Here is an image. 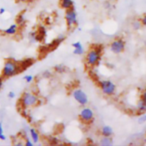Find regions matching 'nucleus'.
<instances>
[{
	"instance_id": "1",
	"label": "nucleus",
	"mask_w": 146,
	"mask_h": 146,
	"mask_svg": "<svg viewBox=\"0 0 146 146\" xmlns=\"http://www.w3.org/2000/svg\"><path fill=\"white\" fill-rule=\"evenodd\" d=\"M19 66L13 60H7L4 64L2 69V76L4 78H10L18 74Z\"/></svg>"
},
{
	"instance_id": "2",
	"label": "nucleus",
	"mask_w": 146,
	"mask_h": 146,
	"mask_svg": "<svg viewBox=\"0 0 146 146\" xmlns=\"http://www.w3.org/2000/svg\"><path fill=\"white\" fill-rule=\"evenodd\" d=\"M101 58V51L98 48L90 49L86 56L87 65L91 67H94L99 64Z\"/></svg>"
},
{
	"instance_id": "3",
	"label": "nucleus",
	"mask_w": 146,
	"mask_h": 146,
	"mask_svg": "<svg viewBox=\"0 0 146 146\" xmlns=\"http://www.w3.org/2000/svg\"><path fill=\"white\" fill-rule=\"evenodd\" d=\"M21 102L23 106L25 108H29L35 106L38 104V98L33 93L25 92L21 96Z\"/></svg>"
},
{
	"instance_id": "4",
	"label": "nucleus",
	"mask_w": 146,
	"mask_h": 146,
	"mask_svg": "<svg viewBox=\"0 0 146 146\" xmlns=\"http://www.w3.org/2000/svg\"><path fill=\"white\" fill-rule=\"evenodd\" d=\"M100 88L103 94L106 96L113 95L116 91V86L113 81L110 80H103L99 82Z\"/></svg>"
},
{
	"instance_id": "5",
	"label": "nucleus",
	"mask_w": 146,
	"mask_h": 146,
	"mask_svg": "<svg viewBox=\"0 0 146 146\" xmlns=\"http://www.w3.org/2000/svg\"><path fill=\"white\" fill-rule=\"evenodd\" d=\"M65 19L66 21L67 27L69 29L75 27L78 23V19H77V14L74 9L66 10L65 12Z\"/></svg>"
},
{
	"instance_id": "6",
	"label": "nucleus",
	"mask_w": 146,
	"mask_h": 146,
	"mask_svg": "<svg viewBox=\"0 0 146 146\" xmlns=\"http://www.w3.org/2000/svg\"><path fill=\"white\" fill-rule=\"evenodd\" d=\"M125 48V42L122 38H116L111 43L110 49L113 54H119L124 51Z\"/></svg>"
},
{
	"instance_id": "7",
	"label": "nucleus",
	"mask_w": 146,
	"mask_h": 146,
	"mask_svg": "<svg viewBox=\"0 0 146 146\" xmlns=\"http://www.w3.org/2000/svg\"><path fill=\"white\" fill-rule=\"evenodd\" d=\"M72 95L75 101L80 105L86 106L88 103V98L86 94L81 89H75L73 91Z\"/></svg>"
},
{
	"instance_id": "8",
	"label": "nucleus",
	"mask_w": 146,
	"mask_h": 146,
	"mask_svg": "<svg viewBox=\"0 0 146 146\" xmlns=\"http://www.w3.org/2000/svg\"><path fill=\"white\" fill-rule=\"evenodd\" d=\"M80 119L84 123H91L94 121V113L92 109L90 108H84L81 109L79 114Z\"/></svg>"
},
{
	"instance_id": "9",
	"label": "nucleus",
	"mask_w": 146,
	"mask_h": 146,
	"mask_svg": "<svg viewBox=\"0 0 146 146\" xmlns=\"http://www.w3.org/2000/svg\"><path fill=\"white\" fill-rule=\"evenodd\" d=\"M72 46L74 48V54L75 55H78L81 56L82 54H84V47H83L82 44L80 41H76V42H74L72 44Z\"/></svg>"
},
{
	"instance_id": "10",
	"label": "nucleus",
	"mask_w": 146,
	"mask_h": 146,
	"mask_svg": "<svg viewBox=\"0 0 146 146\" xmlns=\"http://www.w3.org/2000/svg\"><path fill=\"white\" fill-rule=\"evenodd\" d=\"M17 31H18V24H13L11 25H10L8 28L6 29L4 31V34H7V35L13 36L17 34Z\"/></svg>"
},
{
	"instance_id": "11",
	"label": "nucleus",
	"mask_w": 146,
	"mask_h": 146,
	"mask_svg": "<svg viewBox=\"0 0 146 146\" xmlns=\"http://www.w3.org/2000/svg\"><path fill=\"white\" fill-rule=\"evenodd\" d=\"M60 6L61 8L65 10L70 9L74 7V1L73 0H60Z\"/></svg>"
},
{
	"instance_id": "12",
	"label": "nucleus",
	"mask_w": 146,
	"mask_h": 146,
	"mask_svg": "<svg viewBox=\"0 0 146 146\" xmlns=\"http://www.w3.org/2000/svg\"><path fill=\"white\" fill-rule=\"evenodd\" d=\"M101 135L105 137H111L113 133V128L109 125H104L101 128Z\"/></svg>"
},
{
	"instance_id": "13",
	"label": "nucleus",
	"mask_w": 146,
	"mask_h": 146,
	"mask_svg": "<svg viewBox=\"0 0 146 146\" xmlns=\"http://www.w3.org/2000/svg\"><path fill=\"white\" fill-rule=\"evenodd\" d=\"M30 136H31V141H33L34 143H37L39 141V135H38V132L36 131L34 128H31L29 131Z\"/></svg>"
},
{
	"instance_id": "14",
	"label": "nucleus",
	"mask_w": 146,
	"mask_h": 146,
	"mask_svg": "<svg viewBox=\"0 0 146 146\" xmlns=\"http://www.w3.org/2000/svg\"><path fill=\"white\" fill-rule=\"evenodd\" d=\"M101 145H104V146L112 145L113 141L111 138V137L103 136V138L101 139Z\"/></svg>"
},
{
	"instance_id": "15",
	"label": "nucleus",
	"mask_w": 146,
	"mask_h": 146,
	"mask_svg": "<svg viewBox=\"0 0 146 146\" xmlns=\"http://www.w3.org/2000/svg\"><path fill=\"white\" fill-rule=\"evenodd\" d=\"M138 109L140 113H145L146 111V103L143 100H140L138 103Z\"/></svg>"
},
{
	"instance_id": "16",
	"label": "nucleus",
	"mask_w": 146,
	"mask_h": 146,
	"mask_svg": "<svg viewBox=\"0 0 146 146\" xmlns=\"http://www.w3.org/2000/svg\"><path fill=\"white\" fill-rule=\"evenodd\" d=\"M6 139H7V138H6V136L4 134V129H3L2 123H0V140H1V141H5Z\"/></svg>"
},
{
	"instance_id": "17",
	"label": "nucleus",
	"mask_w": 146,
	"mask_h": 146,
	"mask_svg": "<svg viewBox=\"0 0 146 146\" xmlns=\"http://www.w3.org/2000/svg\"><path fill=\"white\" fill-rule=\"evenodd\" d=\"M24 22H25V19H24V16H23L22 14H20L18 17V18H17V24L23 25Z\"/></svg>"
},
{
	"instance_id": "18",
	"label": "nucleus",
	"mask_w": 146,
	"mask_h": 146,
	"mask_svg": "<svg viewBox=\"0 0 146 146\" xmlns=\"http://www.w3.org/2000/svg\"><path fill=\"white\" fill-rule=\"evenodd\" d=\"M24 79L25 80V81L27 83H31L32 82L33 80H34V76L31 75H26L24 77Z\"/></svg>"
},
{
	"instance_id": "19",
	"label": "nucleus",
	"mask_w": 146,
	"mask_h": 146,
	"mask_svg": "<svg viewBox=\"0 0 146 146\" xmlns=\"http://www.w3.org/2000/svg\"><path fill=\"white\" fill-rule=\"evenodd\" d=\"M55 70L56 71V72L58 73H63L64 71H65V68H64V66L59 65V66H56L55 67Z\"/></svg>"
},
{
	"instance_id": "20",
	"label": "nucleus",
	"mask_w": 146,
	"mask_h": 146,
	"mask_svg": "<svg viewBox=\"0 0 146 146\" xmlns=\"http://www.w3.org/2000/svg\"><path fill=\"white\" fill-rule=\"evenodd\" d=\"M145 122H146V114H144V115H141V116L138 118V123L142 124Z\"/></svg>"
},
{
	"instance_id": "21",
	"label": "nucleus",
	"mask_w": 146,
	"mask_h": 146,
	"mask_svg": "<svg viewBox=\"0 0 146 146\" xmlns=\"http://www.w3.org/2000/svg\"><path fill=\"white\" fill-rule=\"evenodd\" d=\"M141 23L139 22V21H135V22L133 24V28L135 29H139L140 28H141Z\"/></svg>"
},
{
	"instance_id": "22",
	"label": "nucleus",
	"mask_w": 146,
	"mask_h": 146,
	"mask_svg": "<svg viewBox=\"0 0 146 146\" xmlns=\"http://www.w3.org/2000/svg\"><path fill=\"white\" fill-rule=\"evenodd\" d=\"M64 39H65V36L63 35V34H60V35H58V37H57L56 41H58V43H61L62 42Z\"/></svg>"
},
{
	"instance_id": "23",
	"label": "nucleus",
	"mask_w": 146,
	"mask_h": 146,
	"mask_svg": "<svg viewBox=\"0 0 146 146\" xmlns=\"http://www.w3.org/2000/svg\"><path fill=\"white\" fill-rule=\"evenodd\" d=\"M25 145H27V146H33V145H34V143H33V141H31V140L27 139V141H26Z\"/></svg>"
},
{
	"instance_id": "24",
	"label": "nucleus",
	"mask_w": 146,
	"mask_h": 146,
	"mask_svg": "<svg viewBox=\"0 0 146 146\" xmlns=\"http://www.w3.org/2000/svg\"><path fill=\"white\" fill-rule=\"evenodd\" d=\"M15 96H16V94L14 91H10V92L8 94V97L9 98H11V99L15 98Z\"/></svg>"
},
{
	"instance_id": "25",
	"label": "nucleus",
	"mask_w": 146,
	"mask_h": 146,
	"mask_svg": "<svg viewBox=\"0 0 146 146\" xmlns=\"http://www.w3.org/2000/svg\"><path fill=\"white\" fill-rule=\"evenodd\" d=\"M141 23H142L143 25L145 26L146 27V14L143 17L142 19H141Z\"/></svg>"
},
{
	"instance_id": "26",
	"label": "nucleus",
	"mask_w": 146,
	"mask_h": 146,
	"mask_svg": "<svg viewBox=\"0 0 146 146\" xmlns=\"http://www.w3.org/2000/svg\"><path fill=\"white\" fill-rule=\"evenodd\" d=\"M141 100H143V101L144 102L146 103V91L143 93V94L142 98H141Z\"/></svg>"
},
{
	"instance_id": "27",
	"label": "nucleus",
	"mask_w": 146,
	"mask_h": 146,
	"mask_svg": "<svg viewBox=\"0 0 146 146\" xmlns=\"http://www.w3.org/2000/svg\"><path fill=\"white\" fill-rule=\"evenodd\" d=\"M6 11V9L4 8H1L0 9V14H4Z\"/></svg>"
},
{
	"instance_id": "28",
	"label": "nucleus",
	"mask_w": 146,
	"mask_h": 146,
	"mask_svg": "<svg viewBox=\"0 0 146 146\" xmlns=\"http://www.w3.org/2000/svg\"><path fill=\"white\" fill-rule=\"evenodd\" d=\"M2 86H3V81H2V78L0 77V91H1V88H2Z\"/></svg>"
},
{
	"instance_id": "29",
	"label": "nucleus",
	"mask_w": 146,
	"mask_h": 146,
	"mask_svg": "<svg viewBox=\"0 0 146 146\" xmlns=\"http://www.w3.org/2000/svg\"><path fill=\"white\" fill-rule=\"evenodd\" d=\"M15 145H17V146H22L23 144H22V143H15Z\"/></svg>"
},
{
	"instance_id": "30",
	"label": "nucleus",
	"mask_w": 146,
	"mask_h": 146,
	"mask_svg": "<svg viewBox=\"0 0 146 146\" xmlns=\"http://www.w3.org/2000/svg\"><path fill=\"white\" fill-rule=\"evenodd\" d=\"M17 1H19V2H26V1H28L29 0H17Z\"/></svg>"
}]
</instances>
